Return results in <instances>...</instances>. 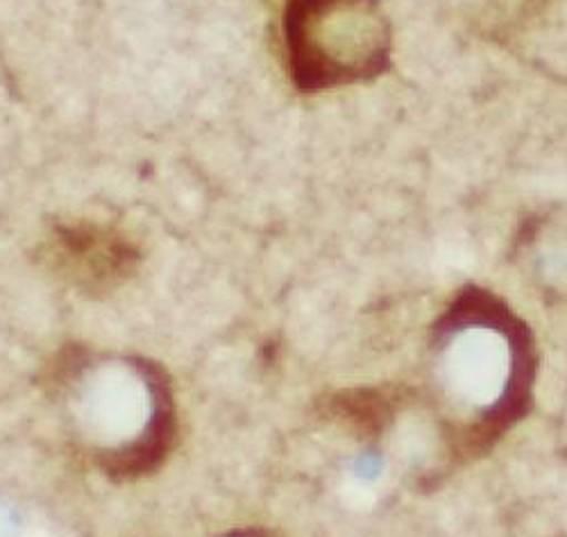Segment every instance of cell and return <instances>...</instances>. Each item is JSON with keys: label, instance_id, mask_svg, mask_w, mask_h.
Masks as SVG:
<instances>
[{"label": "cell", "instance_id": "6da1fadb", "mask_svg": "<svg viewBox=\"0 0 567 537\" xmlns=\"http://www.w3.org/2000/svg\"><path fill=\"white\" fill-rule=\"evenodd\" d=\"M513 370V354L508 340L482 324L463 327L456 331L443 352V372L452 393L477 406L497 402L508 385Z\"/></svg>", "mask_w": 567, "mask_h": 537}]
</instances>
